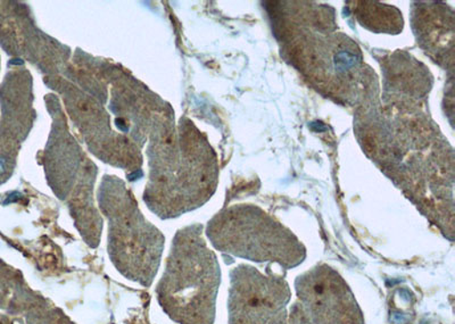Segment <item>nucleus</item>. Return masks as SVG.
Masks as SVG:
<instances>
[{
  "instance_id": "423d86ee",
  "label": "nucleus",
  "mask_w": 455,
  "mask_h": 324,
  "mask_svg": "<svg viewBox=\"0 0 455 324\" xmlns=\"http://www.w3.org/2000/svg\"><path fill=\"white\" fill-rule=\"evenodd\" d=\"M46 83L63 96L68 115L93 155L117 168L140 171V149L128 138L113 131L108 112L97 97L89 96L60 76L46 78Z\"/></svg>"
},
{
  "instance_id": "f03ea898",
  "label": "nucleus",
  "mask_w": 455,
  "mask_h": 324,
  "mask_svg": "<svg viewBox=\"0 0 455 324\" xmlns=\"http://www.w3.org/2000/svg\"><path fill=\"white\" fill-rule=\"evenodd\" d=\"M150 176L146 205L161 218L201 208L217 189V159L204 137L188 120L164 138L150 141Z\"/></svg>"
},
{
  "instance_id": "0eeeda50",
  "label": "nucleus",
  "mask_w": 455,
  "mask_h": 324,
  "mask_svg": "<svg viewBox=\"0 0 455 324\" xmlns=\"http://www.w3.org/2000/svg\"><path fill=\"white\" fill-rule=\"evenodd\" d=\"M32 79L27 68H14L0 84V185L14 172L16 157L36 119Z\"/></svg>"
},
{
  "instance_id": "9d476101",
  "label": "nucleus",
  "mask_w": 455,
  "mask_h": 324,
  "mask_svg": "<svg viewBox=\"0 0 455 324\" xmlns=\"http://www.w3.org/2000/svg\"><path fill=\"white\" fill-rule=\"evenodd\" d=\"M97 169L91 160L76 182L68 200V209L84 241L92 249L100 245L103 220L93 204V184Z\"/></svg>"
},
{
  "instance_id": "20e7f679",
  "label": "nucleus",
  "mask_w": 455,
  "mask_h": 324,
  "mask_svg": "<svg viewBox=\"0 0 455 324\" xmlns=\"http://www.w3.org/2000/svg\"><path fill=\"white\" fill-rule=\"evenodd\" d=\"M99 202L108 220V249L114 266L129 281L149 287L160 267L164 234L142 216L135 196L119 178H103Z\"/></svg>"
},
{
  "instance_id": "f257e3e1",
  "label": "nucleus",
  "mask_w": 455,
  "mask_h": 324,
  "mask_svg": "<svg viewBox=\"0 0 455 324\" xmlns=\"http://www.w3.org/2000/svg\"><path fill=\"white\" fill-rule=\"evenodd\" d=\"M229 324H365L355 294L326 265L295 281V301L284 277L254 266L239 267L230 279Z\"/></svg>"
},
{
  "instance_id": "7ed1b4c3",
  "label": "nucleus",
  "mask_w": 455,
  "mask_h": 324,
  "mask_svg": "<svg viewBox=\"0 0 455 324\" xmlns=\"http://www.w3.org/2000/svg\"><path fill=\"white\" fill-rule=\"evenodd\" d=\"M220 283V265L203 225L179 230L156 289L162 309L178 324H214Z\"/></svg>"
},
{
  "instance_id": "1a4fd4ad",
  "label": "nucleus",
  "mask_w": 455,
  "mask_h": 324,
  "mask_svg": "<svg viewBox=\"0 0 455 324\" xmlns=\"http://www.w3.org/2000/svg\"><path fill=\"white\" fill-rule=\"evenodd\" d=\"M48 97V108L52 115L54 124L44 153V169L48 184L57 197L65 201L70 197L89 160L84 157V161H81V156H84L83 151L68 132L62 109L59 107V99L54 95Z\"/></svg>"
},
{
  "instance_id": "9b49d317",
  "label": "nucleus",
  "mask_w": 455,
  "mask_h": 324,
  "mask_svg": "<svg viewBox=\"0 0 455 324\" xmlns=\"http://www.w3.org/2000/svg\"><path fill=\"white\" fill-rule=\"evenodd\" d=\"M26 324H75L50 302L27 312Z\"/></svg>"
},
{
  "instance_id": "39448f33",
  "label": "nucleus",
  "mask_w": 455,
  "mask_h": 324,
  "mask_svg": "<svg viewBox=\"0 0 455 324\" xmlns=\"http://www.w3.org/2000/svg\"><path fill=\"white\" fill-rule=\"evenodd\" d=\"M206 234L223 254L267 265L275 263L284 271L302 265L307 257L298 237L258 206L222 209L207 225Z\"/></svg>"
},
{
  "instance_id": "6e6552de",
  "label": "nucleus",
  "mask_w": 455,
  "mask_h": 324,
  "mask_svg": "<svg viewBox=\"0 0 455 324\" xmlns=\"http://www.w3.org/2000/svg\"><path fill=\"white\" fill-rule=\"evenodd\" d=\"M26 8L20 3L0 2V46L7 54L21 56L44 71H59L70 51L36 29Z\"/></svg>"
}]
</instances>
